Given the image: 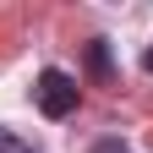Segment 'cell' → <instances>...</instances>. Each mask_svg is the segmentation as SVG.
I'll list each match as a JSON object with an SVG mask.
<instances>
[{
    "mask_svg": "<svg viewBox=\"0 0 153 153\" xmlns=\"http://www.w3.org/2000/svg\"><path fill=\"white\" fill-rule=\"evenodd\" d=\"M142 71H148V76H153V44H148V49H142Z\"/></svg>",
    "mask_w": 153,
    "mask_h": 153,
    "instance_id": "cell-5",
    "label": "cell"
},
{
    "mask_svg": "<svg viewBox=\"0 0 153 153\" xmlns=\"http://www.w3.org/2000/svg\"><path fill=\"white\" fill-rule=\"evenodd\" d=\"M0 153H38L22 131H11V126H0Z\"/></svg>",
    "mask_w": 153,
    "mask_h": 153,
    "instance_id": "cell-2",
    "label": "cell"
},
{
    "mask_svg": "<svg viewBox=\"0 0 153 153\" xmlns=\"http://www.w3.org/2000/svg\"><path fill=\"white\" fill-rule=\"evenodd\" d=\"M88 60H93V71H99V76H109V49H104V38H93Z\"/></svg>",
    "mask_w": 153,
    "mask_h": 153,
    "instance_id": "cell-3",
    "label": "cell"
},
{
    "mask_svg": "<svg viewBox=\"0 0 153 153\" xmlns=\"http://www.w3.org/2000/svg\"><path fill=\"white\" fill-rule=\"evenodd\" d=\"M76 99H82V88H76V76L60 71V66H44L33 82V104L49 115V120H66V115L76 109Z\"/></svg>",
    "mask_w": 153,
    "mask_h": 153,
    "instance_id": "cell-1",
    "label": "cell"
},
{
    "mask_svg": "<svg viewBox=\"0 0 153 153\" xmlns=\"http://www.w3.org/2000/svg\"><path fill=\"white\" fill-rule=\"evenodd\" d=\"M93 153H126L120 142H99V148H93Z\"/></svg>",
    "mask_w": 153,
    "mask_h": 153,
    "instance_id": "cell-4",
    "label": "cell"
}]
</instances>
